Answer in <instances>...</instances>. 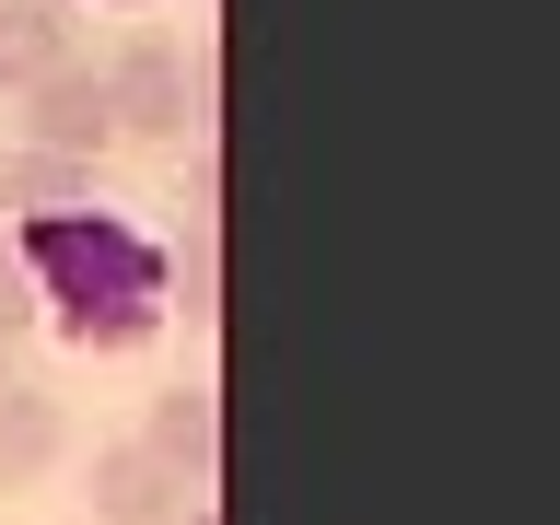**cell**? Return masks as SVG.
I'll return each mask as SVG.
<instances>
[{
	"label": "cell",
	"instance_id": "1",
	"mask_svg": "<svg viewBox=\"0 0 560 525\" xmlns=\"http://www.w3.org/2000/svg\"><path fill=\"white\" fill-rule=\"evenodd\" d=\"M12 257L35 269V304H59L70 350H140L164 327V257L105 210H47Z\"/></svg>",
	"mask_w": 560,
	"mask_h": 525
},
{
	"label": "cell",
	"instance_id": "2",
	"mask_svg": "<svg viewBox=\"0 0 560 525\" xmlns=\"http://www.w3.org/2000/svg\"><path fill=\"white\" fill-rule=\"evenodd\" d=\"M94 82H105L117 140H199V129H210V70H187L164 35H129Z\"/></svg>",
	"mask_w": 560,
	"mask_h": 525
},
{
	"label": "cell",
	"instance_id": "3",
	"mask_svg": "<svg viewBox=\"0 0 560 525\" xmlns=\"http://www.w3.org/2000/svg\"><path fill=\"white\" fill-rule=\"evenodd\" d=\"M24 105V129H35V152H59V164H94L105 140H117V117H105V82L82 59L70 70H47V82H35V94H12Z\"/></svg>",
	"mask_w": 560,
	"mask_h": 525
},
{
	"label": "cell",
	"instance_id": "4",
	"mask_svg": "<svg viewBox=\"0 0 560 525\" xmlns=\"http://www.w3.org/2000/svg\"><path fill=\"white\" fill-rule=\"evenodd\" d=\"M140 444L164 455L175 479H187V502H199L210 467H222V385H164V397H152V420H140Z\"/></svg>",
	"mask_w": 560,
	"mask_h": 525
},
{
	"label": "cell",
	"instance_id": "5",
	"mask_svg": "<svg viewBox=\"0 0 560 525\" xmlns=\"http://www.w3.org/2000/svg\"><path fill=\"white\" fill-rule=\"evenodd\" d=\"M175 514H187V479L152 444H105L94 455V525H175Z\"/></svg>",
	"mask_w": 560,
	"mask_h": 525
},
{
	"label": "cell",
	"instance_id": "6",
	"mask_svg": "<svg viewBox=\"0 0 560 525\" xmlns=\"http://www.w3.org/2000/svg\"><path fill=\"white\" fill-rule=\"evenodd\" d=\"M70 455V409L47 385H0V490H35Z\"/></svg>",
	"mask_w": 560,
	"mask_h": 525
},
{
	"label": "cell",
	"instance_id": "7",
	"mask_svg": "<svg viewBox=\"0 0 560 525\" xmlns=\"http://www.w3.org/2000/svg\"><path fill=\"white\" fill-rule=\"evenodd\" d=\"M47 70H70L59 0H0V94H35Z\"/></svg>",
	"mask_w": 560,
	"mask_h": 525
},
{
	"label": "cell",
	"instance_id": "8",
	"mask_svg": "<svg viewBox=\"0 0 560 525\" xmlns=\"http://www.w3.org/2000/svg\"><path fill=\"white\" fill-rule=\"evenodd\" d=\"M82 187H94V164H59V152H24V164L0 175V199L35 210V222H47V210H82Z\"/></svg>",
	"mask_w": 560,
	"mask_h": 525
},
{
	"label": "cell",
	"instance_id": "9",
	"mask_svg": "<svg viewBox=\"0 0 560 525\" xmlns=\"http://www.w3.org/2000/svg\"><path fill=\"white\" fill-rule=\"evenodd\" d=\"M24 327H35V269L12 257V245H0V350L24 339Z\"/></svg>",
	"mask_w": 560,
	"mask_h": 525
},
{
	"label": "cell",
	"instance_id": "10",
	"mask_svg": "<svg viewBox=\"0 0 560 525\" xmlns=\"http://www.w3.org/2000/svg\"><path fill=\"white\" fill-rule=\"evenodd\" d=\"M210 315H222V304H210V234H199V245H187V327H210Z\"/></svg>",
	"mask_w": 560,
	"mask_h": 525
},
{
	"label": "cell",
	"instance_id": "11",
	"mask_svg": "<svg viewBox=\"0 0 560 525\" xmlns=\"http://www.w3.org/2000/svg\"><path fill=\"white\" fill-rule=\"evenodd\" d=\"M175 525H222V514H210V502H187V514H175Z\"/></svg>",
	"mask_w": 560,
	"mask_h": 525
},
{
	"label": "cell",
	"instance_id": "12",
	"mask_svg": "<svg viewBox=\"0 0 560 525\" xmlns=\"http://www.w3.org/2000/svg\"><path fill=\"white\" fill-rule=\"evenodd\" d=\"M0 385H12V350H0Z\"/></svg>",
	"mask_w": 560,
	"mask_h": 525
}]
</instances>
